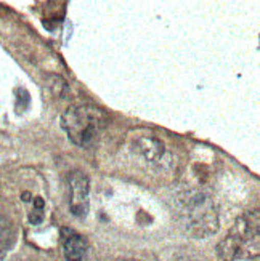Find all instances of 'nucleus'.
I'll return each mask as SVG.
<instances>
[{"label":"nucleus","mask_w":260,"mask_h":261,"mask_svg":"<svg viewBox=\"0 0 260 261\" xmlns=\"http://www.w3.org/2000/svg\"><path fill=\"white\" fill-rule=\"evenodd\" d=\"M178 213L185 229L202 239L219 229V213L212 196L204 189H188L178 197Z\"/></svg>","instance_id":"1"},{"label":"nucleus","mask_w":260,"mask_h":261,"mask_svg":"<svg viewBox=\"0 0 260 261\" xmlns=\"http://www.w3.org/2000/svg\"><path fill=\"white\" fill-rule=\"evenodd\" d=\"M260 250V217L258 212H247L236 220L227 239L219 247V261H236L255 258Z\"/></svg>","instance_id":"2"},{"label":"nucleus","mask_w":260,"mask_h":261,"mask_svg":"<svg viewBox=\"0 0 260 261\" xmlns=\"http://www.w3.org/2000/svg\"><path fill=\"white\" fill-rule=\"evenodd\" d=\"M108 117L103 111L92 105L71 106L61 117V127L77 146H88L97 135L106 127Z\"/></svg>","instance_id":"3"},{"label":"nucleus","mask_w":260,"mask_h":261,"mask_svg":"<svg viewBox=\"0 0 260 261\" xmlns=\"http://www.w3.org/2000/svg\"><path fill=\"white\" fill-rule=\"evenodd\" d=\"M69 207L76 217H84L88 212L90 181L82 172H74L69 178Z\"/></svg>","instance_id":"4"},{"label":"nucleus","mask_w":260,"mask_h":261,"mask_svg":"<svg viewBox=\"0 0 260 261\" xmlns=\"http://www.w3.org/2000/svg\"><path fill=\"white\" fill-rule=\"evenodd\" d=\"M61 244L66 261H84L87 252V242L85 239L69 228L61 229Z\"/></svg>","instance_id":"5"},{"label":"nucleus","mask_w":260,"mask_h":261,"mask_svg":"<svg viewBox=\"0 0 260 261\" xmlns=\"http://www.w3.org/2000/svg\"><path fill=\"white\" fill-rule=\"evenodd\" d=\"M137 149L148 159V161H157L162 154H164V144L157 138L153 136H140L135 143Z\"/></svg>","instance_id":"6"},{"label":"nucleus","mask_w":260,"mask_h":261,"mask_svg":"<svg viewBox=\"0 0 260 261\" xmlns=\"http://www.w3.org/2000/svg\"><path fill=\"white\" fill-rule=\"evenodd\" d=\"M15 241V229L11 221L5 217H0V255L10 250Z\"/></svg>","instance_id":"7"},{"label":"nucleus","mask_w":260,"mask_h":261,"mask_svg":"<svg viewBox=\"0 0 260 261\" xmlns=\"http://www.w3.org/2000/svg\"><path fill=\"white\" fill-rule=\"evenodd\" d=\"M43 220V200L40 197L34 199V208L29 215V221L32 224H39Z\"/></svg>","instance_id":"8"}]
</instances>
